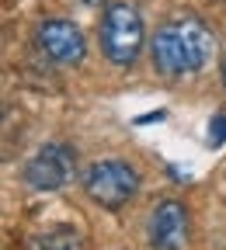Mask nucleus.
Instances as JSON below:
<instances>
[{"label": "nucleus", "instance_id": "f257e3e1", "mask_svg": "<svg viewBox=\"0 0 226 250\" xmlns=\"http://www.w3.org/2000/svg\"><path fill=\"white\" fill-rule=\"evenodd\" d=\"M150 52H153V66L167 77L195 73L205 66L212 52V31L199 18H174L153 35Z\"/></svg>", "mask_w": 226, "mask_h": 250}, {"label": "nucleus", "instance_id": "f03ea898", "mask_svg": "<svg viewBox=\"0 0 226 250\" xmlns=\"http://www.w3.org/2000/svg\"><path fill=\"white\" fill-rule=\"evenodd\" d=\"M101 49L115 66L136 62L143 49V21L129 4H112L101 18Z\"/></svg>", "mask_w": 226, "mask_h": 250}, {"label": "nucleus", "instance_id": "7ed1b4c3", "mask_svg": "<svg viewBox=\"0 0 226 250\" xmlns=\"http://www.w3.org/2000/svg\"><path fill=\"white\" fill-rule=\"evenodd\" d=\"M136 188H139L136 170L122 160H98V164H90V170L84 177V191L101 208H122L136 195Z\"/></svg>", "mask_w": 226, "mask_h": 250}, {"label": "nucleus", "instance_id": "20e7f679", "mask_svg": "<svg viewBox=\"0 0 226 250\" xmlns=\"http://www.w3.org/2000/svg\"><path fill=\"white\" fill-rule=\"evenodd\" d=\"M73 177V153L67 146H42L24 167V181L39 191H56Z\"/></svg>", "mask_w": 226, "mask_h": 250}, {"label": "nucleus", "instance_id": "39448f33", "mask_svg": "<svg viewBox=\"0 0 226 250\" xmlns=\"http://www.w3.org/2000/svg\"><path fill=\"white\" fill-rule=\"evenodd\" d=\"M188 240V212L181 202L167 198L150 215V243L153 250H181Z\"/></svg>", "mask_w": 226, "mask_h": 250}, {"label": "nucleus", "instance_id": "423d86ee", "mask_svg": "<svg viewBox=\"0 0 226 250\" xmlns=\"http://www.w3.org/2000/svg\"><path fill=\"white\" fill-rule=\"evenodd\" d=\"M39 45L56 62H80L84 59V35L70 21H45L39 28Z\"/></svg>", "mask_w": 226, "mask_h": 250}, {"label": "nucleus", "instance_id": "0eeeda50", "mask_svg": "<svg viewBox=\"0 0 226 250\" xmlns=\"http://www.w3.org/2000/svg\"><path fill=\"white\" fill-rule=\"evenodd\" d=\"M28 250H80V240L73 229H52V233H42L28 243Z\"/></svg>", "mask_w": 226, "mask_h": 250}, {"label": "nucleus", "instance_id": "6e6552de", "mask_svg": "<svg viewBox=\"0 0 226 250\" xmlns=\"http://www.w3.org/2000/svg\"><path fill=\"white\" fill-rule=\"evenodd\" d=\"M223 139H226V115H216L212 129H209V143H212V146H219Z\"/></svg>", "mask_w": 226, "mask_h": 250}, {"label": "nucleus", "instance_id": "1a4fd4ad", "mask_svg": "<svg viewBox=\"0 0 226 250\" xmlns=\"http://www.w3.org/2000/svg\"><path fill=\"white\" fill-rule=\"evenodd\" d=\"M219 70H223V83H226V56H223V62H219Z\"/></svg>", "mask_w": 226, "mask_h": 250}]
</instances>
